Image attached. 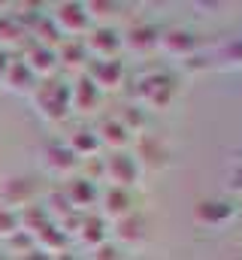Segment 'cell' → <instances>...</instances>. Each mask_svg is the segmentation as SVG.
<instances>
[{"mask_svg": "<svg viewBox=\"0 0 242 260\" xmlns=\"http://www.w3.org/2000/svg\"><path fill=\"white\" fill-rule=\"evenodd\" d=\"M34 109L46 118V121H60L73 103H70V85H64L60 79H43L34 91Z\"/></svg>", "mask_w": 242, "mask_h": 260, "instance_id": "6da1fadb", "label": "cell"}, {"mask_svg": "<svg viewBox=\"0 0 242 260\" xmlns=\"http://www.w3.org/2000/svg\"><path fill=\"white\" fill-rule=\"evenodd\" d=\"M37 197V182L31 176H3L0 179V206L21 212L24 206H31Z\"/></svg>", "mask_w": 242, "mask_h": 260, "instance_id": "7a4b0ae2", "label": "cell"}, {"mask_svg": "<svg viewBox=\"0 0 242 260\" xmlns=\"http://www.w3.org/2000/svg\"><path fill=\"white\" fill-rule=\"evenodd\" d=\"M55 21H58V27L64 34H85L91 15L82 3H60L55 9Z\"/></svg>", "mask_w": 242, "mask_h": 260, "instance_id": "3957f363", "label": "cell"}, {"mask_svg": "<svg viewBox=\"0 0 242 260\" xmlns=\"http://www.w3.org/2000/svg\"><path fill=\"white\" fill-rule=\"evenodd\" d=\"M3 88L12 91V94H34L37 91V76L27 70V64L18 58H12V64L6 70V79H3Z\"/></svg>", "mask_w": 242, "mask_h": 260, "instance_id": "277c9868", "label": "cell"}, {"mask_svg": "<svg viewBox=\"0 0 242 260\" xmlns=\"http://www.w3.org/2000/svg\"><path fill=\"white\" fill-rule=\"evenodd\" d=\"M27 70L34 73V76H40V79H49L52 76V70L58 67V55L43 43V46H31L27 52H24V58H21Z\"/></svg>", "mask_w": 242, "mask_h": 260, "instance_id": "5b68a950", "label": "cell"}, {"mask_svg": "<svg viewBox=\"0 0 242 260\" xmlns=\"http://www.w3.org/2000/svg\"><path fill=\"white\" fill-rule=\"evenodd\" d=\"M43 167L49 173H55V176H64V173H70L76 167V154L64 142H52V145L43 148Z\"/></svg>", "mask_w": 242, "mask_h": 260, "instance_id": "8992f818", "label": "cell"}, {"mask_svg": "<svg viewBox=\"0 0 242 260\" xmlns=\"http://www.w3.org/2000/svg\"><path fill=\"white\" fill-rule=\"evenodd\" d=\"M106 173H109V179H112L115 185H133V179H136V164H133V157H127V154H112V157L106 160Z\"/></svg>", "mask_w": 242, "mask_h": 260, "instance_id": "52a82bcc", "label": "cell"}, {"mask_svg": "<svg viewBox=\"0 0 242 260\" xmlns=\"http://www.w3.org/2000/svg\"><path fill=\"white\" fill-rule=\"evenodd\" d=\"M97 85L91 82V79H79L73 88H70V103L76 106V109H82V112H88V109H94L97 106Z\"/></svg>", "mask_w": 242, "mask_h": 260, "instance_id": "ba28073f", "label": "cell"}, {"mask_svg": "<svg viewBox=\"0 0 242 260\" xmlns=\"http://www.w3.org/2000/svg\"><path fill=\"white\" fill-rule=\"evenodd\" d=\"M21 37H24V27H21L18 15H9V12H3V15H0V49L6 52L9 46L21 43Z\"/></svg>", "mask_w": 242, "mask_h": 260, "instance_id": "9c48e42d", "label": "cell"}, {"mask_svg": "<svg viewBox=\"0 0 242 260\" xmlns=\"http://www.w3.org/2000/svg\"><path fill=\"white\" fill-rule=\"evenodd\" d=\"M88 46H91V52H97L100 58H109V55L121 46V40H118V34L100 27V30H94V34L88 37Z\"/></svg>", "mask_w": 242, "mask_h": 260, "instance_id": "30bf717a", "label": "cell"}, {"mask_svg": "<svg viewBox=\"0 0 242 260\" xmlns=\"http://www.w3.org/2000/svg\"><path fill=\"white\" fill-rule=\"evenodd\" d=\"M97 145H100V139H97L94 130H76V133L70 136V142H67V148H70L76 157H79V154H94Z\"/></svg>", "mask_w": 242, "mask_h": 260, "instance_id": "8fae6325", "label": "cell"}, {"mask_svg": "<svg viewBox=\"0 0 242 260\" xmlns=\"http://www.w3.org/2000/svg\"><path fill=\"white\" fill-rule=\"evenodd\" d=\"M94 185L88 182V179H73L70 185H67V203H73V206H85V203H91L94 200Z\"/></svg>", "mask_w": 242, "mask_h": 260, "instance_id": "7c38bea8", "label": "cell"}, {"mask_svg": "<svg viewBox=\"0 0 242 260\" xmlns=\"http://www.w3.org/2000/svg\"><path fill=\"white\" fill-rule=\"evenodd\" d=\"M3 245H6L3 251H6L9 257H12V254H18V257H24V254H31V251L37 248V242H34V236H31V233H24V230H18V233H12V236H9V239L3 242Z\"/></svg>", "mask_w": 242, "mask_h": 260, "instance_id": "4fadbf2b", "label": "cell"}, {"mask_svg": "<svg viewBox=\"0 0 242 260\" xmlns=\"http://www.w3.org/2000/svg\"><path fill=\"white\" fill-rule=\"evenodd\" d=\"M18 230H21V224H18V212L0 206V242H6V239H9L12 233H18Z\"/></svg>", "mask_w": 242, "mask_h": 260, "instance_id": "5bb4252c", "label": "cell"}, {"mask_svg": "<svg viewBox=\"0 0 242 260\" xmlns=\"http://www.w3.org/2000/svg\"><path fill=\"white\" fill-rule=\"evenodd\" d=\"M97 139H103V142H109V145H121L127 136H124V124L118 121H103L100 130H97Z\"/></svg>", "mask_w": 242, "mask_h": 260, "instance_id": "9a60e30c", "label": "cell"}, {"mask_svg": "<svg viewBox=\"0 0 242 260\" xmlns=\"http://www.w3.org/2000/svg\"><path fill=\"white\" fill-rule=\"evenodd\" d=\"M106 212H109V215H115V218H121V215L127 212V197L121 194L118 188L106 194Z\"/></svg>", "mask_w": 242, "mask_h": 260, "instance_id": "2e32d148", "label": "cell"}, {"mask_svg": "<svg viewBox=\"0 0 242 260\" xmlns=\"http://www.w3.org/2000/svg\"><path fill=\"white\" fill-rule=\"evenodd\" d=\"M82 239H85V242H91V245L103 242V230H100V221H97V218H91V221H85V224H82Z\"/></svg>", "mask_w": 242, "mask_h": 260, "instance_id": "e0dca14e", "label": "cell"}, {"mask_svg": "<svg viewBox=\"0 0 242 260\" xmlns=\"http://www.w3.org/2000/svg\"><path fill=\"white\" fill-rule=\"evenodd\" d=\"M94 260H118V251H115V248H109V245H100V248H97V254H94Z\"/></svg>", "mask_w": 242, "mask_h": 260, "instance_id": "ac0fdd59", "label": "cell"}, {"mask_svg": "<svg viewBox=\"0 0 242 260\" xmlns=\"http://www.w3.org/2000/svg\"><path fill=\"white\" fill-rule=\"evenodd\" d=\"M9 64H12V55L0 49V85H3V79H6V70H9Z\"/></svg>", "mask_w": 242, "mask_h": 260, "instance_id": "d6986e66", "label": "cell"}, {"mask_svg": "<svg viewBox=\"0 0 242 260\" xmlns=\"http://www.w3.org/2000/svg\"><path fill=\"white\" fill-rule=\"evenodd\" d=\"M18 260H52V254H46V251H40V248H34L31 254H24V257H18Z\"/></svg>", "mask_w": 242, "mask_h": 260, "instance_id": "ffe728a7", "label": "cell"}, {"mask_svg": "<svg viewBox=\"0 0 242 260\" xmlns=\"http://www.w3.org/2000/svg\"><path fill=\"white\" fill-rule=\"evenodd\" d=\"M0 260H12V257H9V254H6V251H3V248H0Z\"/></svg>", "mask_w": 242, "mask_h": 260, "instance_id": "44dd1931", "label": "cell"}]
</instances>
